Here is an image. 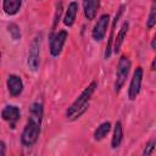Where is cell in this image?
<instances>
[{"instance_id":"obj_1","label":"cell","mask_w":156,"mask_h":156,"mask_svg":"<svg viewBox=\"0 0 156 156\" xmlns=\"http://www.w3.org/2000/svg\"><path fill=\"white\" fill-rule=\"evenodd\" d=\"M44 117V105L40 101H34L29 106L28 119L21 133V143L26 147H32L39 139L41 123Z\"/></svg>"},{"instance_id":"obj_2","label":"cell","mask_w":156,"mask_h":156,"mask_svg":"<svg viewBox=\"0 0 156 156\" xmlns=\"http://www.w3.org/2000/svg\"><path fill=\"white\" fill-rule=\"evenodd\" d=\"M96 88H98V82L91 80L83 89V91L77 96V99L67 107V110L65 112V116H66L67 119L76 121L85 113V111L89 108V101H90L93 94L95 93Z\"/></svg>"},{"instance_id":"obj_3","label":"cell","mask_w":156,"mask_h":156,"mask_svg":"<svg viewBox=\"0 0 156 156\" xmlns=\"http://www.w3.org/2000/svg\"><path fill=\"white\" fill-rule=\"evenodd\" d=\"M130 68H132L130 58L124 54L121 55L118 63H117V67H116V78H115V84H113L115 93L118 94L121 91V89L123 88V85L128 78V74L130 72Z\"/></svg>"},{"instance_id":"obj_4","label":"cell","mask_w":156,"mask_h":156,"mask_svg":"<svg viewBox=\"0 0 156 156\" xmlns=\"http://www.w3.org/2000/svg\"><path fill=\"white\" fill-rule=\"evenodd\" d=\"M41 41H43V34L38 33L32 39L29 48H28V56H27V66L30 71L35 72L39 68L40 63V49H41Z\"/></svg>"},{"instance_id":"obj_5","label":"cell","mask_w":156,"mask_h":156,"mask_svg":"<svg viewBox=\"0 0 156 156\" xmlns=\"http://www.w3.org/2000/svg\"><path fill=\"white\" fill-rule=\"evenodd\" d=\"M68 33L62 29L58 32H50L49 34V51L50 55L52 57H57L60 56V54L62 52V49L66 44Z\"/></svg>"},{"instance_id":"obj_6","label":"cell","mask_w":156,"mask_h":156,"mask_svg":"<svg viewBox=\"0 0 156 156\" xmlns=\"http://www.w3.org/2000/svg\"><path fill=\"white\" fill-rule=\"evenodd\" d=\"M143 77H144V69L141 66H138L133 72V76H132V79L128 87V99L130 101H134L138 98L140 89H141Z\"/></svg>"},{"instance_id":"obj_7","label":"cell","mask_w":156,"mask_h":156,"mask_svg":"<svg viewBox=\"0 0 156 156\" xmlns=\"http://www.w3.org/2000/svg\"><path fill=\"white\" fill-rule=\"evenodd\" d=\"M108 26H110V15L108 13H102L101 16H99V18L95 22V24L93 27V30H91L93 39L95 41H101L106 35Z\"/></svg>"},{"instance_id":"obj_8","label":"cell","mask_w":156,"mask_h":156,"mask_svg":"<svg viewBox=\"0 0 156 156\" xmlns=\"http://www.w3.org/2000/svg\"><path fill=\"white\" fill-rule=\"evenodd\" d=\"M1 118L9 123V126L13 129L16 127V123L20 121L21 118V111L16 105H6L0 113Z\"/></svg>"},{"instance_id":"obj_9","label":"cell","mask_w":156,"mask_h":156,"mask_svg":"<svg viewBox=\"0 0 156 156\" xmlns=\"http://www.w3.org/2000/svg\"><path fill=\"white\" fill-rule=\"evenodd\" d=\"M6 88H7L9 94L12 98H17L23 93L24 84L20 76L12 73V74H9L7 79H6Z\"/></svg>"},{"instance_id":"obj_10","label":"cell","mask_w":156,"mask_h":156,"mask_svg":"<svg viewBox=\"0 0 156 156\" xmlns=\"http://www.w3.org/2000/svg\"><path fill=\"white\" fill-rule=\"evenodd\" d=\"M101 0H82L83 4V12L88 21L95 20L98 16V11L100 9Z\"/></svg>"},{"instance_id":"obj_11","label":"cell","mask_w":156,"mask_h":156,"mask_svg":"<svg viewBox=\"0 0 156 156\" xmlns=\"http://www.w3.org/2000/svg\"><path fill=\"white\" fill-rule=\"evenodd\" d=\"M123 10H124V5H121L115 18H113V22H112V26H111V32H110V35H108V40H107V44H106V49H105V54H104V57L107 60L110 58L111 56V52H112V44H113V38H115V29H116V26H117V22L121 17V15L123 13Z\"/></svg>"},{"instance_id":"obj_12","label":"cell","mask_w":156,"mask_h":156,"mask_svg":"<svg viewBox=\"0 0 156 156\" xmlns=\"http://www.w3.org/2000/svg\"><path fill=\"white\" fill-rule=\"evenodd\" d=\"M128 29H129V22H128V21H124V22L121 24L118 33H117L116 37L113 38L112 49H113V52H115V54H118V52L121 51V48H122V45H123V41H124L126 37H127Z\"/></svg>"},{"instance_id":"obj_13","label":"cell","mask_w":156,"mask_h":156,"mask_svg":"<svg viewBox=\"0 0 156 156\" xmlns=\"http://www.w3.org/2000/svg\"><path fill=\"white\" fill-rule=\"evenodd\" d=\"M78 2L77 1H71L66 9V12L63 15V18H62V22L66 27H72L76 22V18H77V13H78Z\"/></svg>"},{"instance_id":"obj_14","label":"cell","mask_w":156,"mask_h":156,"mask_svg":"<svg viewBox=\"0 0 156 156\" xmlns=\"http://www.w3.org/2000/svg\"><path fill=\"white\" fill-rule=\"evenodd\" d=\"M22 0H2V11L7 16H15L20 12Z\"/></svg>"},{"instance_id":"obj_15","label":"cell","mask_w":156,"mask_h":156,"mask_svg":"<svg viewBox=\"0 0 156 156\" xmlns=\"http://www.w3.org/2000/svg\"><path fill=\"white\" fill-rule=\"evenodd\" d=\"M123 140V126L121 121H116L115 127H113V133L111 138V147L117 149Z\"/></svg>"},{"instance_id":"obj_16","label":"cell","mask_w":156,"mask_h":156,"mask_svg":"<svg viewBox=\"0 0 156 156\" xmlns=\"http://www.w3.org/2000/svg\"><path fill=\"white\" fill-rule=\"evenodd\" d=\"M110 130H111V122L105 121V122L100 123L96 127V129L94 130V134H93L94 140L95 141H101L102 139H105L107 136V134L110 133Z\"/></svg>"},{"instance_id":"obj_17","label":"cell","mask_w":156,"mask_h":156,"mask_svg":"<svg viewBox=\"0 0 156 156\" xmlns=\"http://www.w3.org/2000/svg\"><path fill=\"white\" fill-rule=\"evenodd\" d=\"M155 24H156V4L154 1L151 7H150V12H149V16L146 20V28L152 29L155 27Z\"/></svg>"},{"instance_id":"obj_18","label":"cell","mask_w":156,"mask_h":156,"mask_svg":"<svg viewBox=\"0 0 156 156\" xmlns=\"http://www.w3.org/2000/svg\"><path fill=\"white\" fill-rule=\"evenodd\" d=\"M62 10H63V5H62V1L60 0L56 5V10H55V15H54V20H52V28H51V32H55L58 22H60V18L62 16Z\"/></svg>"},{"instance_id":"obj_19","label":"cell","mask_w":156,"mask_h":156,"mask_svg":"<svg viewBox=\"0 0 156 156\" xmlns=\"http://www.w3.org/2000/svg\"><path fill=\"white\" fill-rule=\"evenodd\" d=\"M7 32L10 33V35L13 40H20L21 39V28L18 27L17 23H13V22L9 23L7 24Z\"/></svg>"},{"instance_id":"obj_20","label":"cell","mask_w":156,"mask_h":156,"mask_svg":"<svg viewBox=\"0 0 156 156\" xmlns=\"http://www.w3.org/2000/svg\"><path fill=\"white\" fill-rule=\"evenodd\" d=\"M155 146H156V141L154 139L149 140L143 150V156H149V155H152L154 151H155Z\"/></svg>"},{"instance_id":"obj_21","label":"cell","mask_w":156,"mask_h":156,"mask_svg":"<svg viewBox=\"0 0 156 156\" xmlns=\"http://www.w3.org/2000/svg\"><path fill=\"white\" fill-rule=\"evenodd\" d=\"M6 154V144L5 141L0 140V156H4Z\"/></svg>"},{"instance_id":"obj_22","label":"cell","mask_w":156,"mask_h":156,"mask_svg":"<svg viewBox=\"0 0 156 156\" xmlns=\"http://www.w3.org/2000/svg\"><path fill=\"white\" fill-rule=\"evenodd\" d=\"M155 41H156V39H155V38H152V40H151V49H152V50H155V49H156V46H155Z\"/></svg>"},{"instance_id":"obj_23","label":"cell","mask_w":156,"mask_h":156,"mask_svg":"<svg viewBox=\"0 0 156 156\" xmlns=\"http://www.w3.org/2000/svg\"><path fill=\"white\" fill-rule=\"evenodd\" d=\"M155 62H156V58L152 60V63H151V71H155Z\"/></svg>"},{"instance_id":"obj_24","label":"cell","mask_w":156,"mask_h":156,"mask_svg":"<svg viewBox=\"0 0 156 156\" xmlns=\"http://www.w3.org/2000/svg\"><path fill=\"white\" fill-rule=\"evenodd\" d=\"M0 61H1V52H0Z\"/></svg>"},{"instance_id":"obj_25","label":"cell","mask_w":156,"mask_h":156,"mask_svg":"<svg viewBox=\"0 0 156 156\" xmlns=\"http://www.w3.org/2000/svg\"><path fill=\"white\" fill-rule=\"evenodd\" d=\"M38 1H41V0H38Z\"/></svg>"}]
</instances>
